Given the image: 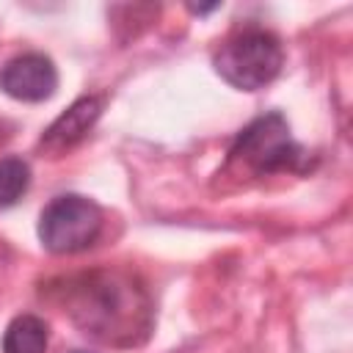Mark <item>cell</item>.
<instances>
[{
	"label": "cell",
	"mask_w": 353,
	"mask_h": 353,
	"mask_svg": "<svg viewBox=\"0 0 353 353\" xmlns=\"http://www.w3.org/2000/svg\"><path fill=\"white\" fill-rule=\"evenodd\" d=\"M301 146L290 135V124L281 113H268L251 121L232 146V160H243L256 174L284 171L301 160Z\"/></svg>",
	"instance_id": "obj_4"
},
{
	"label": "cell",
	"mask_w": 353,
	"mask_h": 353,
	"mask_svg": "<svg viewBox=\"0 0 353 353\" xmlns=\"http://www.w3.org/2000/svg\"><path fill=\"white\" fill-rule=\"evenodd\" d=\"M102 113V99L99 97H80L77 102H72L41 135V149L50 157H58L63 152H69L74 143H80L85 138V132L97 124Z\"/></svg>",
	"instance_id": "obj_6"
},
{
	"label": "cell",
	"mask_w": 353,
	"mask_h": 353,
	"mask_svg": "<svg viewBox=\"0 0 353 353\" xmlns=\"http://www.w3.org/2000/svg\"><path fill=\"white\" fill-rule=\"evenodd\" d=\"M102 232V210L77 193L55 196L39 218V240L52 254L85 251Z\"/></svg>",
	"instance_id": "obj_3"
},
{
	"label": "cell",
	"mask_w": 353,
	"mask_h": 353,
	"mask_svg": "<svg viewBox=\"0 0 353 353\" xmlns=\"http://www.w3.org/2000/svg\"><path fill=\"white\" fill-rule=\"evenodd\" d=\"M63 312L108 345H138L152 328L146 290L124 270H94L66 284Z\"/></svg>",
	"instance_id": "obj_1"
},
{
	"label": "cell",
	"mask_w": 353,
	"mask_h": 353,
	"mask_svg": "<svg viewBox=\"0 0 353 353\" xmlns=\"http://www.w3.org/2000/svg\"><path fill=\"white\" fill-rule=\"evenodd\" d=\"M0 88L19 102H44L58 88V69L47 55L25 52L0 69Z\"/></svg>",
	"instance_id": "obj_5"
},
{
	"label": "cell",
	"mask_w": 353,
	"mask_h": 353,
	"mask_svg": "<svg viewBox=\"0 0 353 353\" xmlns=\"http://www.w3.org/2000/svg\"><path fill=\"white\" fill-rule=\"evenodd\" d=\"M30 185V165L22 157L0 160V210L17 204Z\"/></svg>",
	"instance_id": "obj_8"
},
{
	"label": "cell",
	"mask_w": 353,
	"mask_h": 353,
	"mask_svg": "<svg viewBox=\"0 0 353 353\" xmlns=\"http://www.w3.org/2000/svg\"><path fill=\"white\" fill-rule=\"evenodd\" d=\"M74 353H88V350H74Z\"/></svg>",
	"instance_id": "obj_9"
},
{
	"label": "cell",
	"mask_w": 353,
	"mask_h": 353,
	"mask_svg": "<svg viewBox=\"0 0 353 353\" xmlns=\"http://www.w3.org/2000/svg\"><path fill=\"white\" fill-rule=\"evenodd\" d=\"M281 63H284L281 41L265 28H245L232 39H226L215 52L218 74L240 91L265 88L279 77Z\"/></svg>",
	"instance_id": "obj_2"
},
{
	"label": "cell",
	"mask_w": 353,
	"mask_h": 353,
	"mask_svg": "<svg viewBox=\"0 0 353 353\" xmlns=\"http://www.w3.org/2000/svg\"><path fill=\"white\" fill-rule=\"evenodd\" d=\"M47 342V323L36 314L14 317L3 331V353H44Z\"/></svg>",
	"instance_id": "obj_7"
}]
</instances>
